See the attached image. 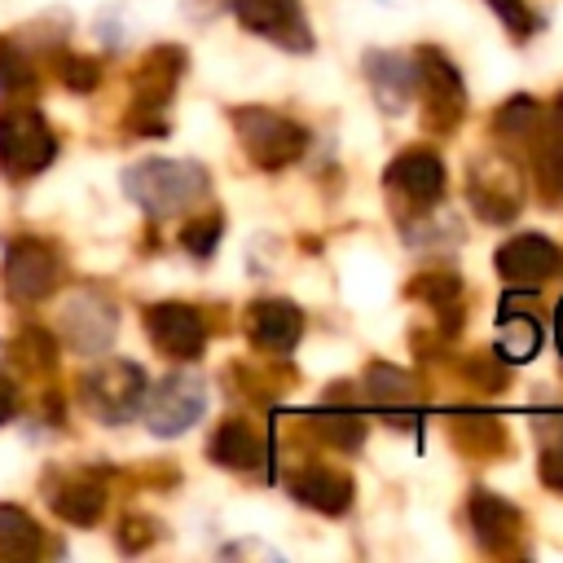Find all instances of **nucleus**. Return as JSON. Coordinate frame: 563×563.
I'll list each match as a JSON object with an SVG mask.
<instances>
[{"mask_svg": "<svg viewBox=\"0 0 563 563\" xmlns=\"http://www.w3.org/2000/svg\"><path fill=\"white\" fill-rule=\"evenodd\" d=\"M35 84V75H31V62L9 44V40H0V97H13V92H26Z\"/></svg>", "mask_w": 563, "mask_h": 563, "instance_id": "nucleus-27", "label": "nucleus"}, {"mask_svg": "<svg viewBox=\"0 0 563 563\" xmlns=\"http://www.w3.org/2000/svg\"><path fill=\"white\" fill-rule=\"evenodd\" d=\"M207 453H211L216 466H229V471H260L264 457H268V440H264V431H260L255 422L229 418V422L216 427Z\"/></svg>", "mask_w": 563, "mask_h": 563, "instance_id": "nucleus-14", "label": "nucleus"}, {"mask_svg": "<svg viewBox=\"0 0 563 563\" xmlns=\"http://www.w3.org/2000/svg\"><path fill=\"white\" fill-rule=\"evenodd\" d=\"M79 400H84V409L97 418V422H106V427H119V422H128L136 409H141V400H145V369L136 365V361H101V365H92L84 378H79Z\"/></svg>", "mask_w": 563, "mask_h": 563, "instance_id": "nucleus-2", "label": "nucleus"}, {"mask_svg": "<svg viewBox=\"0 0 563 563\" xmlns=\"http://www.w3.org/2000/svg\"><path fill=\"white\" fill-rule=\"evenodd\" d=\"M554 123H559V132H554L550 141H554V145L563 150V97H559V106H554Z\"/></svg>", "mask_w": 563, "mask_h": 563, "instance_id": "nucleus-37", "label": "nucleus"}, {"mask_svg": "<svg viewBox=\"0 0 563 563\" xmlns=\"http://www.w3.org/2000/svg\"><path fill=\"white\" fill-rule=\"evenodd\" d=\"M123 194L150 216H176L207 194V172L189 158H141L123 172Z\"/></svg>", "mask_w": 563, "mask_h": 563, "instance_id": "nucleus-1", "label": "nucleus"}, {"mask_svg": "<svg viewBox=\"0 0 563 563\" xmlns=\"http://www.w3.org/2000/svg\"><path fill=\"white\" fill-rule=\"evenodd\" d=\"M57 286V255L48 242L40 238H18L9 242V255H4V290L18 299V303H40L48 299Z\"/></svg>", "mask_w": 563, "mask_h": 563, "instance_id": "nucleus-6", "label": "nucleus"}, {"mask_svg": "<svg viewBox=\"0 0 563 563\" xmlns=\"http://www.w3.org/2000/svg\"><path fill=\"white\" fill-rule=\"evenodd\" d=\"M141 405H145V427L167 440V435L189 431V427L202 418V409H207V387H202L198 374H167L158 387L145 391Z\"/></svg>", "mask_w": 563, "mask_h": 563, "instance_id": "nucleus-5", "label": "nucleus"}, {"mask_svg": "<svg viewBox=\"0 0 563 563\" xmlns=\"http://www.w3.org/2000/svg\"><path fill=\"white\" fill-rule=\"evenodd\" d=\"M233 128H238L242 150L251 154V163L264 167V172H277L286 163H295L303 154V141H308V132L295 119H286L277 110H264V106L233 110Z\"/></svg>", "mask_w": 563, "mask_h": 563, "instance_id": "nucleus-3", "label": "nucleus"}, {"mask_svg": "<svg viewBox=\"0 0 563 563\" xmlns=\"http://www.w3.org/2000/svg\"><path fill=\"white\" fill-rule=\"evenodd\" d=\"M246 334L260 352H273V356H286L299 334H303V317L290 299H255L246 308Z\"/></svg>", "mask_w": 563, "mask_h": 563, "instance_id": "nucleus-11", "label": "nucleus"}, {"mask_svg": "<svg viewBox=\"0 0 563 563\" xmlns=\"http://www.w3.org/2000/svg\"><path fill=\"white\" fill-rule=\"evenodd\" d=\"M150 541H154V523H150V519H128L123 532H119V545H123V550H141V545H150Z\"/></svg>", "mask_w": 563, "mask_h": 563, "instance_id": "nucleus-34", "label": "nucleus"}, {"mask_svg": "<svg viewBox=\"0 0 563 563\" xmlns=\"http://www.w3.org/2000/svg\"><path fill=\"white\" fill-rule=\"evenodd\" d=\"M312 431H317V440H325L334 449H356L365 440V418L352 409H317Z\"/></svg>", "mask_w": 563, "mask_h": 563, "instance_id": "nucleus-24", "label": "nucleus"}, {"mask_svg": "<svg viewBox=\"0 0 563 563\" xmlns=\"http://www.w3.org/2000/svg\"><path fill=\"white\" fill-rule=\"evenodd\" d=\"M44 550V532L40 523L22 510V506H0V559L26 563Z\"/></svg>", "mask_w": 563, "mask_h": 563, "instance_id": "nucleus-22", "label": "nucleus"}, {"mask_svg": "<svg viewBox=\"0 0 563 563\" xmlns=\"http://www.w3.org/2000/svg\"><path fill=\"white\" fill-rule=\"evenodd\" d=\"M48 506L66 523H97V515L106 510V488L88 475H66L48 488Z\"/></svg>", "mask_w": 563, "mask_h": 563, "instance_id": "nucleus-20", "label": "nucleus"}, {"mask_svg": "<svg viewBox=\"0 0 563 563\" xmlns=\"http://www.w3.org/2000/svg\"><path fill=\"white\" fill-rule=\"evenodd\" d=\"M13 356H18L26 369L44 374V369H53V365H57V343H53V334H48V330L26 325V330L13 339Z\"/></svg>", "mask_w": 563, "mask_h": 563, "instance_id": "nucleus-25", "label": "nucleus"}, {"mask_svg": "<svg viewBox=\"0 0 563 563\" xmlns=\"http://www.w3.org/2000/svg\"><path fill=\"white\" fill-rule=\"evenodd\" d=\"M413 88H422V101L435 128H453L462 119V101H466L462 79H457V66L440 48H422L413 57Z\"/></svg>", "mask_w": 563, "mask_h": 563, "instance_id": "nucleus-8", "label": "nucleus"}, {"mask_svg": "<svg viewBox=\"0 0 563 563\" xmlns=\"http://www.w3.org/2000/svg\"><path fill=\"white\" fill-rule=\"evenodd\" d=\"M488 9H497V18L515 31V35H528L532 31V13L523 0H488Z\"/></svg>", "mask_w": 563, "mask_h": 563, "instance_id": "nucleus-33", "label": "nucleus"}, {"mask_svg": "<svg viewBox=\"0 0 563 563\" xmlns=\"http://www.w3.org/2000/svg\"><path fill=\"white\" fill-rule=\"evenodd\" d=\"M365 79L387 114H400L413 97V66L405 53H383V48L365 53Z\"/></svg>", "mask_w": 563, "mask_h": 563, "instance_id": "nucleus-17", "label": "nucleus"}, {"mask_svg": "<svg viewBox=\"0 0 563 563\" xmlns=\"http://www.w3.org/2000/svg\"><path fill=\"white\" fill-rule=\"evenodd\" d=\"M145 330H150L154 347L172 361H198L207 347V325H202L198 308L176 303V299L145 308Z\"/></svg>", "mask_w": 563, "mask_h": 563, "instance_id": "nucleus-7", "label": "nucleus"}, {"mask_svg": "<svg viewBox=\"0 0 563 563\" xmlns=\"http://www.w3.org/2000/svg\"><path fill=\"white\" fill-rule=\"evenodd\" d=\"M290 493H295V501H303L321 515H343L352 506V475H343L334 466H303L290 479Z\"/></svg>", "mask_w": 563, "mask_h": 563, "instance_id": "nucleus-18", "label": "nucleus"}, {"mask_svg": "<svg viewBox=\"0 0 563 563\" xmlns=\"http://www.w3.org/2000/svg\"><path fill=\"white\" fill-rule=\"evenodd\" d=\"M453 435H457L466 449H475V453H493V449H506V435H501V427H497V422H488V418H466V422H457V427H453Z\"/></svg>", "mask_w": 563, "mask_h": 563, "instance_id": "nucleus-29", "label": "nucleus"}, {"mask_svg": "<svg viewBox=\"0 0 563 563\" xmlns=\"http://www.w3.org/2000/svg\"><path fill=\"white\" fill-rule=\"evenodd\" d=\"M471 202L479 207L484 220L506 224V220H515V211H519V202H523V185L515 180V172H510L506 163L475 167V176H471Z\"/></svg>", "mask_w": 563, "mask_h": 563, "instance_id": "nucleus-15", "label": "nucleus"}, {"mask_svg": "<svg viewBox=\"0 0 563 563\" xmlns=\"http://www.w3.org/2000/svg\"><path fill=\"white\" fill-rule=\"evenodd\" d=\"M114 325H119L114 303L97 290H79L62 312V330H66L70 347H79V352H106L114 339Z\"/></svg>", "mask_w": 563, "mask_h": 563, "instance_id": "nucleus-10", "label": "nucleus"}, {"mask_svg": "<svg viewBox=\"0 0 563 563\" xmlns=\"http://www.w3.org/2000/svg\"><path fill=\"white\" fill-rule=\"evenodd\" d=\"M409 290H413L418 299H427V303H440V308H444V303H453V299H457L462 282H457L453 273H422Z\"/></svg>", "mask_w": 563, "mask_h": 563, "instance_id": "nucleus-30", "label": "nucleus"}, {"mask_svg": "<svg viewBox=\"0 0 563 563\" xmlns=\"http://www.w3.org/2000/svg\"><path fill=\"white\" fill-rule=\"evenodd\" d=\"M462 369H466V374H471V378H475L479 387H493V391H497V387L506 383V361H501L497 352H484L479 361H466Z\"/></svg>", "mask_w": 563, "mask_h": 563, "instance_id": "nucleus-32", "label": "nucleus"}, {"mask_svg": "<svg viewBox=\"0 0 563 563\" xmlns=\"http://www.w3.org/2000/svg\"><path fill=\"white\" fill-rule=\"evenodd\" d=\"M541 479L554 484V488H563V444H550L541 453Z\"/></svg>", "mask_w": 563, "mask_h": 563, "instance_id": "nucleus-35", "label": "nucleus"}, {"mask_svg": "<svg viewBox=\"0 0 563 563\" xmlns=\"http://www.w3.org/2000/svg\"><path fill=\"white\" fill-rule=\"evenodd\" d=\"M57 158L53 128L44 123L40 110L31 106H9L0 110V167L13 176H35Z\"/></svg>", "mask_w": 563, "mask_h": 563, "instance_id": "nucleus-4", "label": "nucleus"}, {"mask_svg": "<svg viewBox=\"0 0 563 563\" xmlns=\"http://www.w3.org/2000/svg\"><path fill=\"white\" fill-rule=\"evenodd\" d=\"M537 347H541V325H537V317H532V312H515V303L501 299V321H497V347H493V352H497L506 365H515V361H532Z\"/></svg>", "mask_w": 563, "mask_h": 563, "instance_id": "nucleus-21", "label": "nucleus"}, {"mask_svg": "<svg viewBox=\"0 0 563 563\" xmlns=\"http://www.w3.org/2000/svg\"><path fill=\"white\" fill-rule=\"evenodd\" d=\"M471 528H475L479 545L506 554V550L519 541L523 519H519V510H515L506 497H497V493H488V488H475V497H471Z\"/></svg>", "mask_w": 563, "mask_h": 563, "instance_id": "nucleus-16", "label": "nucleus"}, {"mask_svg": "<svg viewBox=\"0 0 563 563\" xmlns=\"http://www.w3.org/2000/svg\"><path fill=\"white\" fill-rule=\"evenodd\" d=\"M13 409H18V387H13V383L0 374V427L13 418Z\"/></svg>", "mask_w": 563, "mask_h": 563, "instance_id": "nucleus-36", "label": "nucleus"}, {"mask_svg": "<svg viewBox=\"0 0 563 563\" xmlns=\"http://www.w3.org/2000/svg\"><path fill=\"white\" fill-rule=\"evenodd\" d=\"M554 334H559V352H563V299H559V308H554Z\"/></svg>", "mask_w": 563, "mask_h": 563, "instance_id": "nucleus-38", "label": "nucleus"}, {"mask_svg": "<svg viewBox=\"0 0 563 563\" xmlns=\"http://www.w3.org/2000/svg\"><path fill=\"white\" fill-rule=\"evenodd\" d=\"M62 84L75 92H92L101 84V66L92 57H62Z\"/></svg>", "mask_w": 563, "mask_h": 563, "instance_id": "nucleus-31", "label": "nucleus"}, {"mask_svg": "<svg viewBox=\"0 0 563 563\" xmlns=\"http://www.w3.org/2000/svg\"><path fill=\"white\" fill-rule=\"evenodd\" d=\"M180 70H185V53L180 48H172V44L150 48L141 70H136V106L141 110H163V101L172 97Z\"/></svg>", "mask_w": 563, "mask_h": 563, "instance_id": "nucleus-19", "label": "nucleus"}, {"mask_svg": "<svg viewBox=\"0 0 563 563\" xmlns=\"http://www.w3.org/2000/svg\"><path fill=\"white\" fill-rule=\"evenodd\" d=\"M365 391L378 400V405H387V409H400V405H413V378L405 374V369H396V365H369L365 369Z\"/></svg>", "mask_w": 563, "mask_h": 563, "instance_id": "nucleus-23", "label": "nucleus"}, {"mask_svg": "<svg viewBox=\"0 0 563 563\" xmlns=\"http://www.w3.org/2000/svg\"><path fill=\"white\" fill-rule=\"evenodd\" d=\"M563 268V255L550 238L541 233H523V238H510L501 251H497V273L510 282V286H541L545 277H554Z\"/></svg>", "mask_w": 563, "mask_h": 563, "instance_id": "nucleus-9", "label": "nucleus"}, {"mask_svg": "<svg viewBox=\"0 0 563 563\" xmlns=\"http://www.w3.org/2000/svg\"><path fill=\"white\" fill-rule=\"evenodd\" d=\"M233 13H238L242 26H251V31L268 35V40L286 44V48H299L303 53L312 44L308 40V22L295 9V0H233Z\"/></svg>", "mask_w": 563, "mask_h": 563, "instance_id": "nucleus-12", "label": "nucleus"}, {"mask_svg": "<svg viewBox=\"0 0 563 563\" xmlns=\"http://www.w3.org/2000/svg\"><path fill=\"white\" fill-rule=\"evenodd\" d=\"M383 176H387V185L396 194H405L418 207H431L444 194V163L431 150H405V154H396Z\"/></svg>", "mask_w": 563, "mask_h": 563, "instance_id": "nucleus-13", "label": "nucleus"}, {"mask_svg": "<svg viewBox=\"0 0 563 563\" xmlns=\"http://www.w3.org/2000/svg\"><path fill=\"white\" fill-rule=\"evenodd\" d=\"M532 123H537V101H532V97H510V101L497 110V119H493V128H497L501 136H528Z\"/></svg>", "mask_w": 563, "mask_h": 563, "instance_id": "nucleus-28", "label": "nucleus"}, {"mask_svg": "<svg viewBox=\"0 0 563 563\" xmlns=\"http://www.w3.org/2000/svg\"><path fill=\"white\" fill-rule=\"evenodd\" d=\"M220 229H224V220H220L216 211L194 216V220H185V224H180V246H185L189 255L207 260V255L216 251V242H220Z\"/></svg>", "mask_w": 563, "mask_h": 563, "instance_id": "nucleus-26", "label": "nucleus"}]
</instances>
